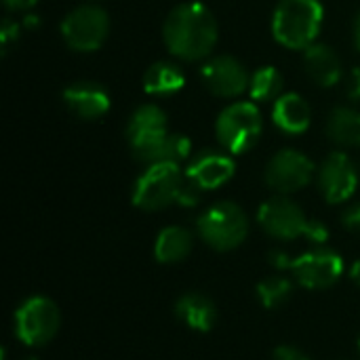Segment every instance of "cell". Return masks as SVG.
<instances>
[{
  "mask_svg": "<svg viewBox=\"0 0 360 360\" xmlns=\"http://www.w3.org/2000/svg\"><path fill=\"white\" fill-rule=\"evenodd\" d=\"M217 19L202 2L177 4L165 19L162 38L167 49L184 61L209 57L217 44Z\"/></svg>",
  "mask_w": 360,
  "mask_h": 360,
  "instance_id": "1",
  "label": "cell"
},
{
  "mask_svg": "<svg viewBox=\"0 0 360 360\" xmlns=\"http://www.w3.org/2000/svg\"><path fill=\"white\" fill-rule=\"evenodd\" d=\"M323 19L321 0H281L272 15V34L278 44L306 51L321 34Z\"/></svg>",
  "mask_w": 360,
  "mask_h": 360,
  "instance_id": "2",
  "label": "cell"
},
{
  "mask_svg": "<svg viewBox=\"0 0 360 360\" xmlns=\"http://www.w3.org/2000/svg\"><path fill=\"white\" fill-rule=\"evenodd\" d=\"M198 236L213 251H232L238 249L249 234L247 213L230 200L209 207L196 221Z\"/></svg>",
  "mask_w": 360,
  "mask_h": 360,
  "instance_id": "3",
  "label": "cell"
},
{
  "mask_svg": "<svg viewBox=\"0 0 360 360\" xmlns=\"http://www.w3.org/2000/svg\"><path fill=\"white\" fill-rule=\"evenodd\" d=\"M215 131H217V139L226 152L243 154L257 143V139L264 131L262 112L253 101L230 103L217 116Z\"/></svg>",
  "mask_w": 360,
  "mask_h": 360,
  "instance_id": "4",
  "label": "cell"
},
{
  "mask_svg": "<svg viewBox=\"0 0 360 360\" xmlns=\"http://www.w3.org/2000/svg\"><path fill=\"white\" fill-rule=\"evenodd\" d=\"M186 175L179 165L156 162L139 175L133 188V205L141 211H162L177 202Z\"/></svg>",
  "mask_w": 360,
  "mask_h": 360,
  "instance_id": "5",
  "label": "cell"
},
{
  "mask_svg": "<svg viewBox=\"0 0 360 360\" xmlns=\"http://www.w3.org/2000/svg\"><path fill=\"white\" fill-rule=\"evenodd\" d=\"M167 137H169L167 114L158 105L146 103L131 114L127 124V141L133 156L139 162L154 165Z\"/></svg>",
  "mask_w": 360,
  "mask_h": 360,
  "instance_id": "6",
  "label": "cell"
},
{
  "mask_svg": "<svg viewBox=\"0 0 360 360\" xmlns=\"http://www.w3.org/2000/svg\"><path fill=\"white\" fill-rule=\"evenodd\" d=\"M61 327V314L55 302L42 295L25 300L15 312V335L25 346L49 344Z\"/></svg>",
  "mask_w": 360,
  "mask_h": 360,
  "instance_id": "7",
  "label": "cell"
},
{
  "mask_svg": "<svg viewBox=\"0 0 360 360\" xmlns=\"http://www.w3.org/2000/svg\"><path fill=\"white\" fill-rule=\"evenodd\" d=\"M110 34V17L97 4H82L61 21L63 42L78 53L97 51Z\"/></svg>",
  "mask_w": 360,
  "mask_h": 360,
  "instance_id": "8",
  "label": "cell"
},
{
  "mask_svg": "<svg viewBox=\"0 0 360 360\" xmlns=\"http://www.w3.org/2000/svg\"><path fill=\"white\" fill-rule=\"evenodd\" d=\"M257 224L268 236L276 240H295L300 236H306L310 219L297 202L281 194L259 207Z\"/></svg>",
  "mask_w": 360,
  "mask_h": 360,
  "instance_id": "9",
  "label": "cell"
},
{
  "mask_svg": "<svg viewBox=\"0 0 360 360\" xmlns=\"http://www.w3.org/2000/svg\"><path fill=\"white\" fill-rule=\"evenodd\" d=\"M291 274L302 287L312 291H323L333 287L342 278L344 259L335 251L327 247H319L300 257H293Z\"/></svg>",
  "mask_w": 360,
  "mask_h": 360,
  "instance_id": "10",
  "label": "cell"
},
{
  "mask_svg": "<svg viewBox=\"0 0 360 360\" xmlns=\"http://www.w3.org/2000/svg\"><path fill=\"white\" fill-rule=\"evenodd\" d=\"M314 173L316 167L306 154L297 150H281L266 167V184L274 192L287 196L306 188L314 179Z\"/></svg>",
  "mask_w": 360,
  "mask_h": 360,
  "instance_id": "11",
  "label": "cell"
},
{
  "mask_svg": "<svg viewBox=\"0 0 360 360\" xmlns=\"http://www.w3.org/2000/svg\"><path fill=\"white\" fill-rule=\"evenodd\" d=\"M319 190L325 196L327 202L340 205L346 202L359 188V171L348 154L344 152H331L316 175Z\"/></svg>",
  "mask_w": 360,
  "mask_h": 360,
  "instance_id": "12",
  "label": "cell"
},
{
  "mask_svg": "<svg viewBox=\"0 0 360 360\" xmlns=\"http://www.w3.org/2000/svg\"><path fill=\"white\" fill-rule=\"evenodd\" d=\"M200 76L205 86L213 95L224 99L243 95L245 91H249V82H251V74L247 72V68L232 55H217L209 59L202 65Z\"/></svg>",
  "mask_w": 360,
  "mask_h": 360,
  "instance_id": "13",
  "label": "cell"
},
{
  "mask_svg": "<svg viewBox=\"0 0 360 360\" xmlns=\"http://www.w3.org/2000/svg\"><path fill=\"white\" fill-rule=\"evenodd\" d=\"M236 165L230 152L202 150L186 167V177L194 181L200 190H215L234 177Z\"/></svg>",
  "mask_w": 360,
  "mask_h": 360,
  "instance_id": "14",
  "label": "cell"
},
{
  "mask_svg": "<svg viewBox=\"0 0 360 360\" xmlns=\"http://www.w3.org/2000/svg\"><path fill=\"white\" fill-rule=\"evenodd\" d=\"M68 110L82 120H97L110 110V93L97 82H74L63 91Z\"/></svg>",
  "mask_w": 360,
  "mask_h": 360,
  "instance_id": "15",
  "label": "cell"
},
{
  "mask_svg": "<svg viewBox=\"0 0 360 360\" xmlns=\"http://www.w3.org/2000/svg\"><path fill=\"white\" fill-rule=\"evenodd\" d=\"M304 70L314 84L325 89H331L342 78V61L338 53L323 42H314L304 51Z\"/></svg>",
  "mask_w": 360,
  "mask_h": 360,
  "instance_id": "16",
  "label": "cell"
},
{
  "mask_svg": "<svg viewBox=\"0 0 360 360\" xmlns=\"http://www.w3.org/2000/svg\"><path fill=\"white\" fill-rule=\"evenodd\" d=\"M274 124L289 135H300L308 131L312 122V110L300 93H283L272 105Z\"/></svg>",
  "mask_w": 360,
  "mask_h": 360,
  "instance_id": "17",
  "label": "cell"
},
{
  "mask_svg": "<svg viewBox=\"0 0 360 360\" xmlns=\"http://www.w3.org/2000/svg\"><path fill=\"white\" fill-rule=\"evenodd\" d=\"M175 316L194 331H211L217 323L215 304L202 293H184L175 304Z\"/></svg>",
  "mask_w": 360,
  "mask_h": 360,
  "instance_id": "18",
  "label": "cell"
},
{
  "mask_svg": "<svg viewBox=\"0 0 360 360\" xmlns=\"http://www.w3.org/2000/svg\"><path fill=\"white\" fill-rule=\"evenodd\" d=\"M186 84V74L177 63L156 61L143 74V91L154 97H169L181 91Z\"/></svg>",
  "mask_w": 360,
  "mask_h": 360,
  "instance_id": "19",
  "label": "cell"
},
{
  "mask_svg": "<svg viewBox=\"0 0 360 360\" xmlns=\"http://www.w3.org/2000/svg\"><path fill=\"white\" fill-rule=\"evenodd\" d=\"M194 247L192 234L181 226H169L160 230L154 243V255L160 264H179L184 262Z\"/></svg>",
  "mask_w": 360,
  "mask_h": 360,
  "instance_id": "20",
  "label": "cell"
},
{
  "mask_svg": "<svg viewBox=\"0 0 360 360\" xmlns=\"http://www.w3.org/2000/svg\"><path fill=\"white\" fill-rule=\"evenodd\" d=\"M327 135L333 143L344 148L360 146V112L348 105H340L329 114Z\"/></svg>",
  "mask_w": 360,
  "mask_h": 360,
  "instance_id": "21",
  "label": "cell"
},
{
  "mask_svg": "<svg viewBox=\"0 0 360 360\" xmlns=\"http://www.w3.org/2000/svg\"><path fill=\"white\" fill-rule=\"evenodd\" d=\"M283 84V74L274 65H264L251 74L249 95L253 101H276L281 97Z\"/></svg>",
  "mask_w": 360,
  "mask_h": 360,
  "instance_id": "22",
  "label": "cell"
},
{
  "mask_svg": "<svg viewBox=\"0 0 360 360\" xmlns=\"http://www.w3.org/2000/svg\"><path fill=\"white\" fill-rule=\"evenodd\" d=\"M293 293V283L285 276H268L257 283V297L264 308L276 310L289 302Z\"/></svg>",
  "mask_w": 360,
  "mask_h": 360,
  "instance_id": "23",
  "label": "cell"
},
{
  "mask_svg": "<svg viewBox=\"0 0 360 360\" xmlns=\"http://www.w3.org/2000/svg\"><path fill=\"white\" fill-rule=\"evenodd\" d=\"M192 154V141L186 135L179 133H169L167 141L160 148V154L156 158V162H173V165H181L184 160H188ZM154 162V165H156Z\"/></svg>",
  "mask_w": 360,
  "mask_h": 360,
  "instance_id": "24",
  "label": "cell"
},
{
  "mask_svg": "<svg viewBox=\"0 0 360 360\" xmlns=\"http://www.w3.org/2000/svg\"><path fill=\"white\" fill-rule=\"evenodd\" d=\"M202 192H205V190H200L194 181H190V179L186 177V181H184V186H181V192H179V196H177V205H181V207H196V205L200 202Z\"/></svg>",
  "mask_w": 360,
  "mask_h": 360,
  "instance_id": "25",
  "label": "cell"
},
{
  "mask_svg": "<svg viewBox=\"0 0 360 360\" xmlns=\"http://www.w3.org/2000/svg\"><path fill=\"white\" fill-rule=\"evenodd\" d=\"M19 38V23L11 17H6L2 21V27H0V44H2V53L8 51L11 42H15Z\"/></svg>",
  "mask_w": 360,
  "mask_h": 360,
  "instance_id": "26",
  "label": "cell"
},
{
  "mask_svg": "<svg viewBox=\"0 0 360 360\" xmlns=\"http://www.w3.org/2000/svg\"><path fill=\"white\" fill-rule=\"evenodd\" d=\"M306 238H308L310 243H314V245L323 247V245L329 240V228H327L325 224H321V221L310 219L308 230H306Z\"/></svg>",
  "mask_w": 360,
  "mask_h": 360,
  "instance_id": "27",
  "label": "cell"
},
{
  "mask_svg": "<svg viewBox=\"0 0 360 360\" xmlns=\"http://www.w3.org/2000/svg\"><path fill=\"white\" fill-rule=\"evenodd\" d=\"M342 226L352 232V234H360V202L350 205L344 213H342Z\"/></svg>",
  "mask_w": 360,
  "mask_h": 360,
  "instance_id": "28",
  "label": "cell"
},
{
  "mask_svg": "<svg viewBox=\"0 0 360 360\" xmlns=\"http://www.w3.org/2000/svg\"><path fill=\"white\" fill-rule=\"evenodd\" d=\"M346 97L354 103H360V65L350 70L346 78Z\"/></svg>",
  "mask_w": 360,
  "mask_h": 360,
  "instance_id": "29",
  "label": "cell"
},
{
  "mask_svg": "<svg viewBox=\"0 0 360 360\" xmlns=\"http://www.w3.org/2000/svg\"><path fill=\"white\" fill-rule=\"evenodd\" d=\"M272 360H312L295 346H278L272 354Z\"/></svg>",
  "mask_w": 360,
  "mask_h": 360,
  "instance_id": "30",
  "label": "cell"
},
{
  "mask_svg": "<svg viewBox=\"0 0 360 360\" xmlns=\"http://www.w3.org/2000/svg\"><path fill=\"white\" fill-rule=\"evenodd\" d=\"M268 259H270V264H272L276 270H291V264H293V257H291L287 251H283V249L270 251Z\"/></svg>",
  "mask_w": 360,
  "mask_h": 360,
  "instance_id": "31",
  "label": "cell"
},
{
  "mask_svg": "<svg viewBox=\"0 0 360 360\" xmlns=\"http://www.w3.org/2000/svg\"><path fill=\"white\" fill-rule=\"evenodd\" d=\"M2 2H4V6L11 8V11H27V8H32L38 0H2Z\"/></svg>",
  "mask_w": 360,
  "mask_h": 360,
  "instance_id": "32",
  "label": "cell"
},
{
  "mask_svg": "<svg viewBox=\"0 0 360 360\" xmlns=\"http://www.w3.org/2000/svg\"><path fill=\"white\" fill-rule=\"evenodd\" d=\"M350 278L360 287V259L359 262H354V266L350 268Z\"/></svg>",
  "mask_w": 360,
  "mask_h": 360,
  "instance_id": "33",
  "label": "cell"
},
{
  "mask_svg": "<svg viewBox=\"0 0 360 360\" xmlns=\"http://www.w3.org/2000/svg\"><path fill=\"white\" fill-rule=\"evenodd\" d=\"M354 44L360 51V13L359 17H356V21H354Z\"/></svg>",
  "mask_w": 360,
  "mask_h": 360,
  "instance_id": "34",
  "label": "cell"
},
{
  "mask_svg": "<svg viewBox=\"0 0 360 360\" xmlns=\"http://www.w3.org/2000/svg\"><path fill=\"white\" fill-rule=\"evenodd\" d=\"M359 350H360V338H359Z\"/></svg>",
  "mask_w": 360,
  "mask_h": 360,
  "instance_id": "35",
  "label": "cell"
},
{
  "mask_svg": "<svg viewBox=\"0 0 360 360\" xmlns=\"http://www.w3.org/2000/svg\"><path fill=\"white\" fill-rule=\"evenodd\" d=\"M25 360H36V359H25Z\"/></svg>",
  "mask_w": 360,
  "mask_h": 360,
  "instance_id": "36",
  "label": "cell"
}]
</instances>
